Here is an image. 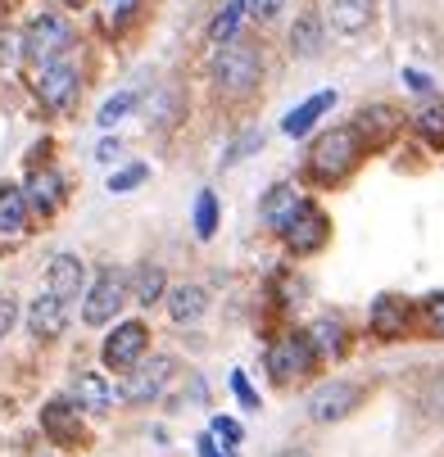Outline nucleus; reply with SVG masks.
Instances as JSON below:
<instances>
[{"label": "nucleus", "instance_id": "f257e3e1", "mask_svg": "<svg viewBox=\"0 0 444 457\" xmlns=\"http://www.w3.org/2000/svg\"><path fill=\"white\" fill-rule=\"evenodd\" d=\"M358 159H363L358 127H327V132L313 141V150H308V177L317 186H336L345 172H354Z\"/></svg>", "mask_w": 444, "mask_h": 457}, {"label": "nucleus", "instance_id": "f03ea898", "mask_svg": "<svg viewBox=\"0 0 444 457\" xmlns=\"http://www.w3.org/2000/svg\"><path fill=\"white\" fill-rule=\"evenodd\" d=\"M264 78V54L245 46V41H227L218 54H214V87L222 96H249Z\"/></svg>", "mask_w": 444, "mask_h": 457}, {"label": "nucleus", "instance_id": "7ed1b4c3", "mask_svg": "<svg viewBox=\"0 0 444 457\" xmlns=\"http://www.w3.org/2000/svg\"><path fill=\"white\" fill-rule=\"evenodd\" d=\"M73 50V23L63 14H37L23 32V54L28 63H37V69H46V63L63 59Z\"/></svg>", "mask_w": 444, "mask_h": 457}, {"label": "nucleus", "instance_id": "20e7f679", "mask_svg": "<svg viewBox=\"0 0 444 457\" xmlns=\"http://www.w3.org/2000/svg\"><path fill=\"white\" fill-rule=\"evenodd\" d=\"M313 358L317 353H313L308 336H299V331H290V336H281V340L268 345V371H272L277 385H290V380L308 376L313 371Z\"/></svg>", "mask_w": 444, "mask_h": 457}, {"label": "nucleus", "instance_id": "39448f33", "mask_svg": "<svg viewBox=\"0 0 444 457\" xmlns=\"http://www.w3.org/2000/svg\"><path fill=\"white\" fill-rule=\"evenodd\" d=\"M78 91H82V69L73 63V54L46 63L41 78H37V96H41L46 109H69L78 100Z\"/></svg>", "mask_w": 444, "mask_h": 457}, {"label": "nucleus", "instance_id": "423d86ee", "mask_svg": "<svg viewBox=\"0 0 444 457\" xmlns=\"http://www.w3.org/2000/svg\"><path fill=\"white\" fill-rule=\"evenodd\" d=\"M281 240H286V249L290 253H317V249H323L327 240H331V218L323 213V209H317V204H308L304 200V209L281 227Z\"/></svg>", "mask_w": 444, "mask_h": 457}, {"label": "nucleus", "instance_id": "0eeeda50", "mask_svg": "<svg viewBox=\"0 0 444 457\" xmlns=\"http://www.w3.org/2000/svg\"><path fill=\"white\" fill-rule=\"evenodd\" d=\"M363 403V385L354 380H323L308 395V417L313 421H345Z\"/></svg>", "mask_w": 444, "mask_h": 457}, {"label": "nucleus", "instance_id": "6e6552de", "mask_svg": "<svg viewBox=\"0 0 444 457\" xmlns=\"http://www.w3.org/2000/svg\"><path fill=\"white\" fill-rule=\"evenodd\" d=\"M172 371H177V362H172L168 353H155L150 362H137L132 371L122 376V389H118V395H122L127 403H150V399L163 395V385H168Z\"/></svg>", "mask_w": 444, "mask_h": 457}, {"label": "nucleus", "instance_id": "1a4fd4ad", "mask_svg": "<svg viewBox=\"0 0 444 457\" xmlns=\"http://www.w3.org/2000/svg\"><path fill=\"white\" fill-rule=\"evenodd\" d=\"M127 277L118 272V268H100V277H96V286L87 290V308H82V321L87 326H105L122 303H127Z\"/></svg>", "mask_w": 444, "mask_h": 457}, {"label": "nucleus", "instance_id": "9d476101", "mask_svg": "<svg viewBox=\"0 0 444 457\" xmlns=\"http://www.w3.org/2000/svg\"><path fill=\"white\" fill-rule=\"evenodd\" d=\"M146 345H150V326H146V321H122V326H113V331H109L100 358H105L113 371H132V367L146 358Z\"/></svg>", "mask_w": 444, "mask_h": 457}, {"label": "nucleus", "instance_id": "9b49d317", "mask_svg": "<svg viewBox=\"0 0 444 457\" xmlns=\"http://www.w3.org/2000/svg\"><path fill=\"white\" fill-rule=\"evenodd\" d=\"M82 281H87V263L78 253H54L50 258V272H46V290L63 303H73L82 295Z\"/></svg>", "mask_w": 444, "mask_h": 457}, {"label": "nucleus", "instance_id": "f8f14e48", "mask_svg": "<svg viewBox=\"0 0 444 457\" xmlns=\"http://www.w3.org/2000/svg\"><path fill=\"white\" fill-rule=\"evenodd\" d=\"M408 317H413L408 299H399V295H381V299L372 303L367 326H372V336H376V340H404Z\"/></svg>", "mask_w": 444, "mask_h": 457}, {"label": "nucleus", "instance_id": "ddd939ff", "mask_svg": "<svg viewBox=\"0 0 444 457\" xmlns=\"http://www.w3.org/2000/svg\"><path fill=\"white\" fill-rule=\"evenodd\" d=\"M327 23L340 37H363L376 23V0H327Z\"/></svg>", "mask_w": 444, "mask_h": 457}, {"label": "nucleus", "instance_id": "4468645a", "mask_svg": "<svg viewBox=\"0 0 444 457\" xmlns=\"http://www.w3.org/2000/svg\"><path fill=\"white\" fill-rule=\"evenodd\" d=\"M63 326H69V303L54 299L50 290L37 295L32 308H28V331H32L37 340H54V336H63Z\"/></svg>", "mask_w": 444, "mask_h": 457}, {"label": "nucleus", "instance_id": "2eb2a0df", "mask_svg": "<svg viewBox=\"0 0 444 457\" xmlns=\"http://www.w3.org/2000/svg\"><path fill=\"white\" fill-rule=\"evenodd\" d=\"M23 195H28V209H32V213L50 218V213L63 209V177H59L54 168H37V172L28 177Z\"/></svg>", "mask_w": 444, "mask_h": 457}, {"label": "nucleus", "instance_id": "dca6fc26", "mask_svg": "<svg viewBox=\"0 0 444 457\" xmlns=\"http://www.w3.org/2000/svg\"><path fill=\"white\" fill-rule=\"evenodd\" d=\"M28 236V195L19 186H0V245H19Z\"/></svg>", "mask_w": 444, "mask_h": 457}, {"label": "nucleus", "instance_id": "f3484780", "mask_svg": "<svg viewBox=\"0 0 444 457\" xmlns=\"http://www.w3.org/2000/svg\"><path fill=\"white\" fill-rule=\"evenodd\" d=\"M41 430L59 444V448H73L78 439H82V426H78V412L63 403V399H54V403H46L41 408Z\"/></svg>", "mask_w": 444, "mask_h": 457}, {"label": "nucleus", "instance_id": "a211bd4d", "mask_svg": "<svg viewBox=\"0 0 444 457\" xmlns=\"http://www.w3.org/2000/svg\"><path fill=\"white\" fill-rule=\"evenodd\" d=\"M299 209H304V195H299L290 181H277V186L264 195V222H268L272 231H281V227H286Z\"/></svg>", "mask_w": 444, "mask_h": 457}, {"label": "nucleus", "instance_id": "6ab92c4d", "mask_svg": "<svg viewBox=\"0 0 444 457\" xmlns=\"http://www.w3.org/2000/svg\"><path fill=\"white\" fill-rule=\"evenodd\" d=\"M205 312H209V295L200 286H172L168 290V317L177 326H196Z\"/></svg>", "mask_w": 444, "mask_h": 457}, {"label": "nucleus", "instance_id": "aec40b11", "mask_svg": "<svg viewBox=\"0 0 444 457\" xmlns=\"http://www.w3.org/2000/svg\"><path fill=\"white\" fill-rule=\"evenodd\" d=\"M331 104H336V91H317V96H308L299 109H290V113H286L281 132H286V137H308V132H313V122L323 118Z\"/></svg>", "mask_w": 444, "mask_h": 457}, {"label": "nucleus", "instance_id": "412c9836", "mask_svg": "<svg viewBox=\"0 0 444 457\" xmlns=\"http://www.w3.org/2000/svg\"><path fill=\"white\" fill-rule=\"evenodd\" d=\"M109 399H113V389L105 385L100 371H78V380H73V403H78L82 412L100 417V412L109 408Z\"/></svg>", "mask_w": 444, "mask_h": 457}, {"label": "nucleus", "instance_id": "4be33fe9", "mask_svg": "<svg viewBox=\"0 0 444 457\" xmlns=\"http://www.w3.org/2000/svg\"><path fill=\"white\" fill-rule=\"evenodd\" d=\"M308 345H313V353H323V358H336V353H345V326H340V317H317L313 326H308Z\"/></svg>", "mask_w": 444, "mask_h": 457}, {"label": "nucleus", "instance_id": "5701e85b", "mask_svg": "<svg viewBox=\"0 0 444 457\" xmlns=\"http://www.w3.org/2000/svg\"><path fill=\"white\" fill-rule=\"evenodd\" d=\"M127 290H132V303L150 308V303H159V299L168 295V277H163V268H159V263H141Z\"/></svg>", "mask_w": 444, "mask_h": 457}, {"label": "nucleus", "instance_id": "b1692460", "mask_svg": "<svg viewBox=\"0 0 444 457\" xmlns=\"http://www.w3.org/2000/svg\"><path fill=\"white\" fill-rule=\"evenodd\" d=\"M413 127H417V137L431 145V150H444V100H422L417 113H413Z\"/></svg>", "mask_w": 444, "mask_h": 457}, {"label": "nucleus", "instance_id": "393cba45", "mask_svg": "<svg viewBox=\"0 0 444 457\" xmlns=\"http://www.w3.org/2000/svg\"><path fill=\"white\" fill-rule=\"evenodd\" d=\"M240 23H245V0H222V5L214 10V19H209L205 32H209L214 46H227V41H236Z\"/></svg>", "mask_w": 444, "mask_h": 457}, {"label": "nucleus", "instance_id": "a878e982", "mask_svg": "<svg viewBox=\"0 0 444 457\" xmlns=\"http://www.w3.org/2000/svg\"><path fill=\"white\" fill-rule=\"evenodd\" d=\"M290 54H299V59H317V54H323V19H317V14H299L295 19Z\"/></svg>", "mask_w": 444, "mask_h": 457}, {"label": "nucleus", "instance_id": "bb28decb", "mask_svg": "<svg viewBox=\"0 0 444 457\" xmlns=\"http://www.w3.org/2000/svg\"><path fill=\"white\" fill-rule=\"evenodd\" d=\"M354 127H358V132H367V127H372V132H376L381 141H386V137H395L399 113H395L390 104H372V109H363V113L354 118Z\"/></svg>", "mask_w": 444, "mask_h": 457}, {"label": "nucleus", "instance_id": "cd10ccee", "mask_svg": "<svg viewBox=\"0 0 444 457\" xmlns=\"http://www.w3.org/2000/svg\"><path fill=\"white\" fill-rule=\"evenodd\" d=\"M422 408H426L431 417L444 421V367L426 376V385H422Z\"/></svg>", "mask_w": 444, "mask_h": 457}, {"label": "nucleus", "instance_id": "c85d7f7f", "mask_svg": "<svg viewBox=\"0 0 444 457\" xmlns=\"http://www.w3.org/2000/svg\"><path fill=\"white\" fill-rule=\"evenodd\" d=\"M196 231H200V240H209L218 231V195L214 190H205L200 204H196Z\"/></svg>", "mask_w": 444, "mask_h": 457}, {"label": "nucleus", "instance_id": "c756f323", "mask_svg": "<svg viewBox=\"0 0 444 457\" xmlns=\"http://www.w3.org/2000/svg\"><path fill=\"white\" fill-rule=\"evenodd\" d=\"M137 109V91H122V96H113V100H105V109H100V127H113L118 118H127V113H132Z\"/></svg>", "mask_w": 444, "mask_h": 457}, {"label": "nucleus", "instance_id": "7c9ffc66", "mask_svg": "<svg viewBox=\"0 0 444 457\" xmlns=\"http://www.w3.org/2000/svg\"><path fill=\"white\" fill-rule=\"evenodd\" d=\"M141 14V0H105V23L109 28H127Z\"/></svg>", "mask_w": 444, "mask_h": 457}, {"label": "nucleus", "instance_id": "2f4dec72", "mask_svg": "<svg viewBox=\"0 0 444 457\" xmlns=\"http://www.w3.org/2000/svg\"><path fill=\"white\" fill-rule=\"evenodd\" d=\"M146 177H150V168H146V163L122 168V172H113V177H109V195H127V190H137Z\"/></svg>", "mask_w": 444, "mask_h": 457}, {"label": "nucleus", "instance_id": "473e14b6", "mask_svg": "<svg viewBox=\"0 0 444 457\" xmlns=\"http://www.w3.org/2000/svg\"><path fill=\"white\" fill-rule=\"evenodd\" d=\"M422 317H426V326H431V336L444 340V290H435V295L422 299Z\"/></svg>", "mask_w": 444, "mask_h": 457}, {"label": "nucleus", "instance_id": "72a5a7b5", "mask_svg": "<svg viewBox=\"0 0 444 457\" xmlns=\"http://www.w3.org/2000/svg\"><path fill=\"white\" fill-rule=\"evenodd\" d=\"M281 5L286 0H245V19L249 23H272L281 14Z\"/></svg>", "mask_w": 444, "mask_h": 457}, {"label": "nucleus", "instance_id": "f704fd0d", "mask_svg": "<svg viewBox=\"0 0 444 457\" xmlns=\"http://www.w3.org/2000/svg\"><path fill=\"white\" fill-rule=\"evenodd\" d=\"M259 145H264V132H245L240 141H231V145H227V159H222V163H240L249 150H259Z\"/></svg>", "mask_w": 444, "mask_h": 457}, {"label": "nucleus", "instance_id": "c9c22d12", "mask_svg": "<svg viewBox=\"0 0 444 457\" xmlns=\"http://www.w3.org/2000/svg\"><path fill=\"white\" fill-rule=\"evenodd\" d=\"M14 321H19V303L14 299H0V340L14 331Z\"/></svg>", "mask_w": 444, "mask_h": 457}, {"label": "nucleus", "instance_id": "e433bc0d", "mask_svg": "<svg viewBox=\"0 0 444 457\" xmlns=\"http://www.w3.org/2000/svg\"><path fill=\"white\" fill-rule=\"evenodd\" d=\"M231 389H236V399H240L245 408H259V395H254V389H249L245 371H236V376H231Z\"/></svg>", "mask_w": 444, "mask_h": 457}, {"label": "nucleus", "instance_id": "4c0bfd02", "mask_svg": "<svg viewBox=\"0 0 444 457\" xmlns=\"http://www.w3.org/2000/svg\"><path fill=\"white\" fill-rule=\"evenodd\" d=\"M214 435L227 439V444H240V426H236L231 417H214Z\"/></svg>", "mask_w": 444, "mask_h": 457}, {"label": "nucleus", "instance_id": "58836bf2", "mask_svg": "<svg viewBox=\"0 0 444 457\" xmlns=\"http://www.w3.org/2000/svg\"><path fill=\"white\" fill-rule=\"evenodd\" d=\"M404 82H408V87H413V91H417V96H426V91H431V82H426V78H422V73H413V69H408V73H404Z\"/></svg>", "mask_w": 444, "mask_h": 457}, {"label": "nucleus", "instance_id": "ea45409f", "mask_svg": "<svg viewBox=\"0 0 444 457\" xmlns=\"http://www.w3.org/2000/svg\"><path fill=\"white\" fill-rule=\"evenodd\" d=\"M113 154H118V141H105V145L96 150V159H100V163H113Z\"/></svg>", "mask_w": 444, "mask_h": 457}, {"label": "nucleus", "instance_id": "a19ab883", "mask_svg": "<svg viewBox=\"0 0 444 457\" xmlns=\"http://www.w3.org/2000/svg\"><path fill=\"white\" fill-rule=\"evenodd\" d=\"M200 457H231V453H218V448H214V439L205 435V439H200Z\"/></svg>", "mask_w": 444, "mask_h": 457}, {"label": "nucleus", "instance_id": "79ce46f5", "mask_svg": "<svg viewBox=\"0 0 444 457\" xmlns=\"http://www.w3.org/2000/svg\"><path fill=\"white\" fill-rule=\"evenodd\" d=\"M277 457H313V453H308V448H281Z\"/></svg>", "mask_w": 444, "mask_h": 457}, {"label": "nucleus", "instance_id": "37998d69", "mask_svg": "<svg viewBox=\"0 0 444 457\" xmlns=\"http://www.w3.org/2000/svg\"><path fill=\"white\" fill-rule=\"evenodd\" d=\"M59 5H63V10H78V5H87V0H59Z\"/></svg>", "mask_w": 444, "mask_h": 457}]
</instances>
